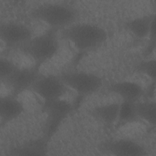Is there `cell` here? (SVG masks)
<instances>
[{"label":"cell","mask_w":156,"mask_h":156,"mask_svg":"<svg viewBox=\"0 0 156 156\" xmlns=\"http://www.w3.org/2000/svg\"><path fill=\"white\" fill-rule=\"evenodd\" d=\"M61 37L71 43L79 53H86L101 46L108 34L101 26L89 23H76L60 30Z\"/></svg>","instance_id":"cell-1"},{"label":"cell","mask_w":156,"mask_h":156,"mask_svg":"<svg viewBox=\"0 0 156 156\" xmlns=\"http://www.w3.org/2000/svg\"><path fill=\"white\" fill-rule=\"evenodd\" d=\"M57 30L48 28L38 35H34L18 49L30 58L34 64L41 67L52 59L60 49Z\"/></svg>","instance_id":"cell-2"},{"label":"cell","mask_w":156,"mask_h":156,"mask_svg":"<svg viewBox=\"0 0 156 156\" xmlns=\"http://www.w3.org/2000/svg\"><path fill=\"white\" fill-rule=\"evenodd\" d=\"M30 15L49 28L58 31L74 23L77 13L74 7L66 4L48 2L35 7L31 10Z\"/></svg>","instance_id":"cell-3"},{"label":"cell","mask_w":156,"mask_h":156,"mask_svg":"<svg viewBox=\"0 0 156 156\" xmlns=\"http://www.w3.org/2000/svg\"><path fill=\"white\" fill-rule=\"evenodd\" d=\"M73 108V104L63 98L43 102L41 109L45 115L43 136L50 141Z\"/></svg>","instance_id":"cell-4"},{"label":"cell","mask_w":156,"mask_h":156,"mask_svg":"<svg viewBox=\"0 0 156 156\" xmlns=\"http://www.w3.org/2000/svg\"><path fill=\"white\" fill-rule=\"evenodd\" d=\"M58 76L69 90H71L81 98L94 94L100 90L103 84L101 77L84 71H66L61 73Z\"/></svg>","instance_id":"cell-5"},{"label":"cell","mask_w":156,"mask_h":156,"mask_svg":"<svg viewBox=\"0 0 156 156\" xmlns=\"http://www.w3.org/2000/svg\"><path fill=\"white\" fill-rule=\"evenodd\" d=\"M68 90L58 75L41 74L30 91L43 102H48L63 98Z\"/></svg>","instance_id":"cell-6"},{"label":"cell","mask_w":156,"mask_h":156,"mask_svg":"<svg viewBox=\"0 0 156 156\" xmlns=\"http://www.w3.org/2000/svg\"><path fill=\"white\" fill-rule=\"evenodd\" d=\"M41 74L40 67L34 64L30 66L18 67L3 83L10 89V94L18 96L24 91L30 90Z\"/></svg>","instance_id":"cell-7"},{"label":"cell","mask_w":156,"mask_h":156,"mask_svg":"<svg viewBox=\"0 0 156 156\" xmlns=\"http://www.w3.org/2000/svg\"><path fill=\"white\" fill-rule=\"evenodd\" d=\"M33 36L32 30L23 23L10 21L0 26L1 40L9 48L18 49Z\"/></svg>","instance_id":"cell-8"},{"label":"cell","mask_w":156,"mask_h":156,"mask_svg":"<svg viewBox=\"0 0 156 156\" xmlns=\"http://www.w3.org/2000/svg\"><path fill=\"white\" fill-rule=\"evenodd\" d=\"M102 152L117 156H143L147 155L146 147L140 143L127 138L108 140L101 146Z\"/></svg>","instance_id":"cell-9"},{"label":"cell","mask_w":156,"mask_h":156,"mask_svg":"<svg viewBox=\"0 0 156 156\" xmlns=\"http://www.w3.org/2000/svg\"><path fill=\"white\" fill-rule=\"evenodd\" d=\"M107 91L119 97L122 101L137 102L144 96L145 89L138 82L132 80H119L112 82Z\"/></svg>","instance_id":"cell-10"},{"label":"cell","mask_w":156,"mask_h":156,"mask_svg":"<svg viewBox=\"0 0 156 156\" xmlns=\"http://www.w3.org/2000/svg\"><path fill=\"white\" fill-rule=\"evenodd\" d=\"M18 97L9 94L1 98L0 117L2 127L16 120L24 113V105Z\"/></svg>","instance_id":"cell-11"},{"label":"cell","mask_w":156,"mask_h":156,"mask_svg":"<svg viewBox=\"0 0 156 156\" xmlns=\"http://www.w3.org/2000/svg\"><path fill=\"white\" fill-rule=\"evenodd\" d=\"M49 143L43 136L30 139L12 147L7 151L8 155H46L49 152Z\"/></svg>","instance_id":"cell-12"},{"label":"cell","mask_w":156,"mask_h":156,"mask_svg":"<svg viewBox=\"0 0 156 156\" xmlns=\"http://www.w3.org/2000/svg\"><path fill=\"white\" fill-rule=\"evenodd\" d=\"M119 103L108 102L98 105L88 110V115L107 127H113L118 116Z\"/></svg>","instance_id":"cell-13"},{"label":"cell","mask_w":156,"mask_h":156,"mask_svg":"<svg viewBox=\"0 0 156 156\" xmlns=\"http://www.w3.org/2000/svg\"><path fill=\"white\" fill-rule=\"evenodd\" d=\"M155 21V13L146 14L126 21L124 26L125 29L135 38L144 39L147 38L152 24Z\"/></svg>","instance_id":"cell-14"},{"label":"cell","mask_w":156,"mask_h":156,"mask_svg":"<svg viewBox=\"0 0 156 156\" xmlns=\"http://www.w3.org/2000/svg\"><path fill=\"white\" fill-rule=\"evenodd\" d=\"M140 121H141L138 116L136 102L122 101L119 103L117 119L113 126L114 129L119 130Z\"/></svg>","instance_id":"cell-15"},{"label":"cell","mask_w":156,"mask_h":156,"mask_svg":"<svg viewBox=\"0 0 156 156\" xmlns=\"http://www.w3.org/2000/svg\"><path fill=\"white\" fill-rule=\"evenodd\" d=\"M136 107L138 116L141 121H144L151 126H155V101L152 99H147L143 101L140 100L136 102Z\"/></svg>","instance_id":"cell-16"},{"label":"cell","mask_w":156,"mask_h":156,"mask_svg":"<svg viewBox=\"0 0 156 156\" xmlns=\"http://www.w3.org/2000/svg\"><path fill=\"white\" fill-rule=\"evenodd\" d=\"M155 60L154 58L144 59L138 62L135 66V71L141 74L152 81H155Z\"/></svg>","instance_id":"cell-17"},{"label":"cell","mask_w":156,"mask_h":156,"mask_svg":"<svg viewBox=\"0 0 156 156\" xmlns=\"http://www.w3.org/2000/svg\"><path fill=\"white\" fill-rule=\"evenodd\" d=\"M13 62L11 60L1 57L0 59V78L1 82L7 79L18 68Z\"/></svg>","instance_id":"cell-18"},{"label":"cell","mask_w":156,"mask_h":156,"mask_svg":"<svg viewBox=\"0 0 156 156\" xmlns=\"http://www.w3.org/2000/svg\"><path fill=\"white\" fill-rule=\"evenodd\" d=\"M147 38L148 43L144 49V55L146 56L151 54L155 48V21L152 24Z\"/></svg>","instance_id":"cell-19"}]
</instances>
